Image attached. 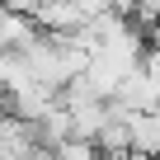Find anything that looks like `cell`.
Listing matches in <instances>:
<instances>
[{
    "mask_svg": "<svg viewBox=\"0 0 160 160\" xmlns=\"http://www.w3.org/2000/svg\"><path fill=\"white\" fill-rule=\"evenodd\" d=\"M52 160H104V146L94 137H66L52 146Z\"/></svg>",
    "mask_w": 160,
    "mask_h": 160,
    "instance_id": "1",
    "label": "cell"
},
{
    "mask_svg": "<svg viewBox=\"0 0 160 160\" xmlns=\"http://www.w3.org/2000/svg\"><path fill=\"white\" fill-rule=\"evenodd\" d=\"M141 71L151 75V85L160 90V47H155V42H146V57H141Z\"/></svg>",
    "mask_w": 160,
    "mask_h": 160,
    "instance_id": "2",
    "label": "cell"
},
{
    "mask_svg": "<svg viewBox=\"0 0 160 160\" xmlns=\"http://www.w3.org/2000/svg\"><path fill=\"white\" fill-rule=\"evenodd\" d=\"M5 5H10V10H19V14H33L42 0H5Z\"/></svg>",
    "mask_w": 160,
    "mask_h": 160,
    "instance_id": "3",
    "label": "cell"
},
{
    "mask_svg": "<svg viewBox=\"0 0 160 160\" xmlns=\"http://www.w3.org/2000/svg\"><path fill=\"white\" fill-rule=\"evenodd\" d=\"M151 160H160V155H151Z\"/></svg>",
    "mask_w": 160,
    "mask_h": 160,
    "instance_id": "4",
    "label": "cell"
}]
</instances>
